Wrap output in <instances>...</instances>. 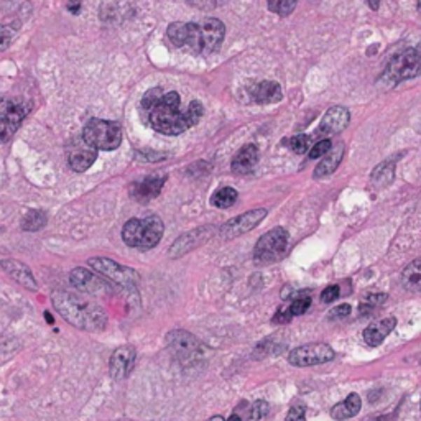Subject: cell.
<instances>
[{
    "mask_svg": "<svg viewBox=\"0 0 421 421\" xmlns=\"http://www.w3.org/2000/svg\"><path fill=\"white\" fill-rule=\"evenodd\" d=\"M181 97L178 92L165 94L160 88L150 89L142 99V107L149 116L151 129L165 135H179L201 120L205 107L200 101H193L186 111L179 109Z\"/></svg>",
    "mask_w": 421,
    "mask_h": 421,
    "instance_id": "1",
    "label": "cell"
},
{
    "mask_svg": "<svg viewBox=\"0 0 421 421\" xmlns=\"http://www.w3.org/2000/svg\"><path fill=\"white\" fill-rule=\"evenodd\" d=\"M55 310L74 328L83 331H102L106 328L107 316L97 303L79 293L68 290H55L51 293Z\"/></svg>",
    "mask_w": 421,
    "mask_h": 421,
    "instance_id": "2",
    "label": "cell"
},
{
    "mask_svg": "<svg viewBox=\"0 0 421 421\" xmlns=\"http://www.w3.org/2000/svg\"><path fill=\"white\" fill-rule=\"evenodd\" d=\"M226 27L217 18H205L198 23H186V43L193 53H214L224 41Z\"/></svg>",
    "mask_w": 421,
    "mask_h": 421,
    "instance_id": "3",
    "label": "cell"
},
{
    "mask_svg": "<svg viewBox=\"0 0 421 421\" xmlns=\"http://www.w3.org/2000/svg\"><path fill=\"white\" fill-rule=\"evenodd\" d=\"M163 221L158 216H146L144 219H130L122 229V240L132 249H153L163 237Z\"/></svg>",
    "mask_w": 421,
    "mask_h": 421,
    "instance_id": "4",
    "label": "cell"
},
{
    "mask_svg": "<svg viewBox=\"0 0 421 421\" xmlns=\"http://www.w3.org/2000/svg\"><path fill=\"white\" fill-rule=\"evenodd\" d=\"M83 139L96 150H116L122 144V129L117 122L91 119L84 125Z\"/></svg>",
    "mask_w": 421,
    "mask_h": 421,
    "instance_id": "5",
    "label": "cell"
},
{
    "mask_svg": "<svg viewBox=\"0 0 421 421\" xmlns=\"http://www.w3.org/2000/svg\"><path fill=\"white\" fill-rule=\"evenodd\" d=\"M167 346L172 356L183 366L200 362L205 356V346L201 344V340L183 329L172 331L167 336Z\"/></svg>",
    "mask_w": 421,
    "mask_h": 421,
    "instance_id": "6",
    "label": "cell"
},
{
    "mask_svg": "<svg viewBox=\"0 0 421 421\" xmlns=\"http://www.w3.org/2000/svg\"><path fill=\"white\" fill-rule=\"evenodd\" d=\"M288 247V233L283 227H275L258 239L254 249L255 263L267 265L275 262Z\"/></svg>",
    "mask_w": 421,
    "mask_h": 421,
    "instance_id": "7",
    "label": "cell"
},
{
    "mask_svg": "<svg viewBox=\"0 0 421 421\" xmlns=\"http://www.w3.org/2000/svg\"><path fill=\"white\" fill-rule=\"evenodd\" d=\"M88 265L92 270H96L99 275L106 277L107 280L117 283L120 287H137L140 282V275L134 268L124 267V265L113 262L111 258L92 257L88 260Z\"/></svg>",
    "mask_w": 421,
    "mask_h": 421,
    "instance_id": "8",
    "label": "cell"
},
{
    "mask_svg": "<svg viewBox=\"0 0 421 421\" xmlns=\"http://www.w3.org/2000/svg\"><path fill=\"white\" fill-rule=\"evenodd\" d=\"M421 74V56L418 51L410 48L400 51L390 60L385 69V76L392 81H405V79H413Z\"/></svg>",
    "mask_w": 421,
    "mask_h": 421,
    "instance_id": "9",
    "label": "cell"
},
{
    "mask_svg": "<svg viewBox=\"0 0 421 421\" xmlns=\"http://www.w3.org/2000/svg\"><path fill=\"white\" fill-rule=\"evenodd\" d=\"M334 349L324 343H311L293 349L288 356V362L295 367H311L328 364L334 359Z\"/></svg>",
    "mask_w": 421,
    "mask_h": 421,
    "instance_id": "10",
    "label": "cell"
},
{
    "mask_svg": "<svg viewBox=\"0 0 421 421\" xmlns=\"http://www.w3.org/2000/svg\"><path fill=\"white\" fill-rule=\"evenodd\" d=\"M265 217H267V209H262V207L244 212V214L227 221L226 224L221 227L219 237L222 240H233L235 237H239V235L247 234L252 229H255Z\"/></svg>",
    "mask_w": 421,
    "mask_h": 421,
    "instance_id": "11",
    "label": "cell"
},
{
    "mask_svg": "<svg viewBox=\"0 0 421 421\" xmlns=\"http://www.w3.org/2000/svg\"><path fill=\"white\" fill-rule=\"evenodd\" d=\"M97 150L92 145H89L83 137L74 139L68 146V163L71 170L83 173L91 168V165L96 162Z\"/></svg>",
    "mask_w": 421,
    "mask_h": 421,
    "instance_id": "12",
    "label": "cell"
},
{
    "mask_svg": "<svg viewBox=\"0 0 421 421\" xmlns=\"http://www.w3.org/2000/svg\"><path fill=\"white\" fill-rule=\"evenodd\" d=\"M349 120H351V113H349L346 107L343 106L331 107L329 111L324 113L323 120H321L315 137H318V139L323 140V139H329V137L333 135H338L349 125Z\"/></svg>",
    "mask_w": 421,
    "mask_h": 421,
    "instance_id": "13",
    "label": "cell"
},
{
    "mask_svg": "<svg viewBox=\"0 0 421 421\" xmlns=\"http://www.w3.org/2000/svg\"><path fill=\"white\" fill-rule=\"evenodd\" d=\"M69 280L79 291L86 293V295H102V293H109L112 290L111 280H101L96 273L81 267L74 268V270L71 272Z\"/></svg>",
    "mask_w": 421,
    "mask_h": 421,
    "instance_id": "14",
    "label": "cell"
},
{
    "mask_svg": "<svg viewBox=\"0 0 421 421\" xmlns=\"http://www.w3.org/2000/svg\"><path fill=\"white\" fill-rule=\"evenodd\" d=\"M211 226H206V227H200V229H195V230H189V233L179 235V237L174 240L172 249H170V257L173 258H178L181 257V255L188 254L189 250L200 247L201 244H205L206 240L211 239Z\"/></svg>",
    "mask_w": 421,
    "mask_h": 421,
    "instance_id": "15",
    "label": "cell"
},
{
    "mask_svg": "<svg viewBox=\"0 0 421 421\" xmlns=\"http://www.w3.org/2000/svg\"><path fill=\"white\" fill-rule=\"evenodd\" d=\"M137 359V351L134 347H119L116 352L111 356V364H109V371L111 375L116 380H122V378L129 377L132 368L135 366Z\"/></svg>",
    "mask_w": 421,
    "mask_h": 421,
    "instance_id": "16",
    "label": "cell"
},
{
    "mask_svg": "<svg viewBox=\"0 0 421 421\" xmlns=\"http://www.w3.org/2000/svg\"><path fill=\"white\" fill-rule=\"evenodd\" d=\"M0 267H2L4 270H6L7 275H11L12 280H15L18 285L25 287L27 290H30V291L38 290L35 277H33L32 270L27 267L25 263L18 262V260H13V258H7V260H2V262H0Z\"/></svg>",
    "mask_w": 421,
    "mask_h": 421,
    "instance_id": "17",
    "label": "cell"
},
{
    "mask_svg": "<svg viewBox=\"0 0 421 421\" xmlns=\"http://www.w3.org/2000/svg\"><path fill=\"white\" fill-rule=\"evenodd\" d=\"M165 181L167 177H146L144 181L135 183L130 188V196L139 202H149L160 195Z\"/></svg>",
    "mask_w": 421,
    "mask_h": 421,
    "instance_id": "18",
    "label": "cell"
},
{
    "mask_svg": "<svg viewBox=\"0 0 421 421\" xmlns=\"http://www.w3.org/2000/svg\"><path fill=\"white\" fill-rule=\"evenodd\" d=\"M396 326V319L395 318H385L382 321H377V323L368 324L366 329H364V340H366L367 346L371 347H377L384 343L387 336H389L392 331L395 329Z\"/></svg>",
    "mask_w": 421,
    "mask_h": 421,
    "instance_id": "19",
    "label": "cell"
},
{
    "mask_svg": "<svg viewBox=\"0 0 421 421\" xmlns=\"http://www.w3.org/2000/svg\"><path fill=\"white\" fill-rule=\"evenodd\" d=\"M258 163V149L252 144L242 146L233 160V172L235 174H249Z\"/></svg>",
    "mask_w": 421,
    "mask_h": 421,
    "instance_id": "20",
    "label": "cell"
},
{
    "mask_svg": "<svg viewBox=\"0 0 421 421\" xmlns=\"http://www.w3.org/2000/svg\"><path fill=\"white\" fill-rule=\"evenodd\" d=\"M252 99L257 104H273L282 101V86L275 81H260L252 88Z\"/></svg>",
    "mask_w": 421,
    "mask_h": 421,
    "instance_id": "21",
    "label": "cell"
},
{
    "mask_svg": "<svg viewBox=\"0 0 421 421\" xmlns=\"http://www.w3.org/2000/svg\"><path fill=\"white\" fill-rule=\"evenodd\" d=\"M344 157V144H336L334 146H331V150L324 155V158L321 160V163L316 167L315 170V178H324L333 174L338 167L343 162Z\"/></svg>",
    "mask_w": 421,
    "mask_h": 421,
    "instance_id": "22",
    "label": "cell"
},
{
    "mask_svg": "<svg viewBox=\"0 0 421 421\" xmlns=\"http://www.w3.org/2000/svg\"><path fill=\"white\" fill-rule=\"evenodd\" d=\"M361 408H362L361 396L357 394H349L346 400L340 401V403L334 405L333 408H331V416L338 421L349 420L352 418V416H356L359 411H361Z\"/></svg>",
    "mask_w": 421,
    "mask_h": 421,
    "instance_id": "23",
    "label": "cell"
},
{
    "mask_svg": "<svg viewBox=\"0 0 421 421\" xmlns=\"http://www.w3.org/2000/svg\"><path fill=\"white\" fill-rule=\"evenodd\" d=\"M27 113L28 109L22 102L13 99H0V120H8L20 125Z\"/></svg>",
    "mask_w": 421,
    "mask_h": 421,
    "instance_id": "24",
    "label": "cell"
},
{
    "mask_svg": "<svg viewBox=\"0 0 421 421\" xmlns=\"http://www.w3.org/2000/svg\"><path fill=\"white\" fill-rule=\"evenodd\" d=\"M401 287L410 293H421V257L405 267L400 277Z\"/></svg>",
    "mask_w": 421,
    "mask_h": 421,
    "instance_id": "25",
    "label": "cell"
},
{
    "mask_svg": "<svg viewBox=\"0 0 421 421\" xmlns=\"http://www.w3.org/2000/svg\"><path fill=\"white\" fill-rule=\"evenodd\" d=\"M395 178V163L394 162H384L380 163L378 167L372 172V183L375 188H385L392 184Z\"/></svg>",
    "mask_w": 421,
    "mask_h": 421,
    "instance_id": "26",
    "label": "cell"
},
{
    "mask_svg": "<svg viewBox=\"0 0 421 421\" xmlns=\"http://www.w3.org/2000/svg\"><path fill=\"white\" fill-rule=\"evenodd\" d=\"M237 191H235L234 188H221L217 189V191L212 195L211 198V205L219 207V209H227V207H230L233 205H235V201H237Z\"/></svg>",
    "mask_w": 421,
    "mask_h": 421,
    "instance_id": "27",
    "label": "cell"
},
{
    "mask_svg": "<svg viewBox=\"0 0 421 421\" xmlns=\"http://www.w3.org/2000/svg\"><path fill=\"white\" fill-rule=\"evenodd\" d=\"M46 226V214L43 211H32L23 217L22 229L27 233H36Z\"/></svg>",
    "mask_w": 421,
    "mask_h": 421,
    "instance_id": "28",
    "label": "cell"
},
{
    "mask_svg": "<svg viewBox=\"0 0 421 421\" xmlns=\"http://www.w3.org/2000/svg\"><path fill=\"white\" fill-rule=\"evenodd\" d=\"M167 35L174 46L184 48V43H186V23H172V25L168 27Z\"/></svg>",
    "mask_w": 421,
    "mask_h": 421,
    "instance_id": "29",
    "label": "cell"
},
{
    "mask_svg": "<svg viewBox=\"0 0 421 421\" xmlns=\"http://www.w3.org/2000/svg\"><path fill=\"white\" fill-rule=\"evenodd\" d=\"M296 7V0H268V8L273 13H278V15L287 17L295 11Z\"/></svg>",
    "mask_w": 421,
    "mask_h": 421,
    "instance_id": "30",
    "label": "cell"
},
{
    "mask_svg": "<svg viewBox=\"0 0 421 421\" xmlns=\"http://www.w3.org/2000/svg\"><path fill=\"white\" fill-rule=\"evenodd\" d=\"M311 146V139L308 135H296L290 140V149L298 155L306 153Z\"/></svg>",
    "mask_w": 421,
    "mask_h": 421,
    "instance_id": "31",
    "label": "cell"
},
{
    "mask_svg": "<svg viewBox=\"0 0 421 421\" xmlns=\"http://www.w3.org/2000/svg\"><path fill=\"white\" fill-rule=\"evenodd\" d=\"M310 306H311V298L306 295H301L293 300V303L290 305V310L293 316H300L303 313H306V311L310 310Z\"/></svg>",
    "mask_w": 421,
    "mask_h": 421,
    "instance_id": "32",
    "label": "cell"
},
{
    "mask_svg": "<svg viewBox=\"0 0 421 421\" xmlns=\"http://www.w3.org/2000/svg\"><path fill=\"white\" fill-rule=\"evenodd\" d=\"M331 146H333V144H331L329 139H323V140L316 142V144L311 146V150H310V158L316 160V158L324 157V155L331 150Z\"/></svg>",
    "mask_w": 421,
    "mask_h": 421,
    "instance_id": "33",
    "label": "cell"
},
{
    "mask_svg": "<svg viewBox=\"0 0 421 421\" xmlns=\"http://www.w3.org/2000/svg\"><path fill=\"white\" fill-rule=\"evenodd\" d=\"M18 127L20 125L13 124V122L0 120V144H7V142L13 137V134H15Z\"/></svg>",
    "mask_w": 421,
    "mask_h": 421,
    "instance_id": "34",
    "label": "cell"
},
{
    "mask_svg": "<svg viewBox=\"0 0 421 421\" xmlns=\"http://www.w3.org/2000/svg\"><path fill=\"white\" fill-rule=\"evenodd\" d=\"M268 410H270V406H268L267 401H265V400H257L252 406H250L249 415H250V418H252V420H260V418H263V416L268 413Z\"/></svg>",
    "mask_w": 421,
    "mask_h": 421,
    "instance_id": "35",
    "label": "cell"
},
{
    "mask_svg": "<svg viewBox=\"0 0 421 421\" xmlns=\"http://www.w3.org/2000/svg\"><path fill=\"white\" fill-rule=\"evenodd\" d=\"M387 301V295L385 293H368L362 298V305L371 306V308H377V306H382Z\"/></svg>",
    "mask_w": 421,
    "mask_h": 421,
    "instance_id": "36",
    "label": "cell"
},
{
    "mask_svg": "<svg viewBox=\"0 0 421 421\" xmlns=\"http://www.w3.org/2000/svg\"><path fill=\"white\" fill-rule=\"evenodd\" d=\"M351 311H352L351 305L344 303V305H339V306H336V308L331 310L328 318L331 321H339V319H343V318H347V316L351 315Z\"/></svg>",
    "mask_w": 421,
    "mask_h": 421,
    "instance_id": "37",
    "label": "cell"
},
{
    "mask_svg": "<svg viewBox=\"0 0 421 421\" xmlns=\"http://www.w3.org/2000/svg\"><path fill=\"white\" fill-rule=\"evenodd\" d=\"M285 421H306V408L303 405H293Z\"/></svg>",
    "mask_w": 421,
    "mask_h": 421,
    "instance_id": "38",
    "label": "cell"
},
{
    "mask_svg": "<svg viewBox=\"0 0 421 421\" xmlns=\"http://www.w3.org/2000/svg\"><path fill=\"white\" fill-rule=\"evenodd\" d=\"M293 318V313L290 310V306H285V308H280L277 311V315L273 316V323H278V324H287L290 323Z\"/></svg>",
    "mask_w": 421,
    "mask_h": 421,
    "instance_id": "39",
    "label": "cell"
},
{
    "mask_svg": "<svg viewBox=\"0 0 421 421\" xmlns=\"http://www.w3.org/2000/svg\"><path fill=\"white\" fill-rule=\"evenodd\" d=\"M338 296H339V287L338 285H331L328 288H324V291L321 293V301H323V303H333Z\"/></svg>",
    "mask_w": 421,
    "mask_h": 421,
    "instance_id": "40",
    "label": "cell"
},
{
    "mask_svg": "<svg viewBox=\"0 0 421 421\" xmlns=\"http://www.w3.org/2000/svg\"><path fill=\"white\" fill-rule=\"evenodd\" d=\"M11 41H12V32L8 30L6 25L0 23V51L6 50L7 46L11 45Z\"/></svg>",
    "mask_w": 421,
    "mask_h": 421,
    "instance_id": "41",
    "label": "cell"
},
{
    "mask_svg": "<svg viewBox=\"0 0 421 421\" xmlns=\"http://www.w3.org/2000/svg\"><path fill=\"white\" fill-rule=\"evenodd\" d=\"M68 11L74 15H78L79 11H81V0H69L68 2Z\"/></svg>",
    "mask_w": 421,
    "mask_h": 421,
    "instance_id": "42",
    "label": "cell"
},
{
    "mask_svg": "<svg viewBox=\"0 0 421 421\" xmlns=\"http://www.w3.org/2000/svg\"><path fill=\"white\" fill-rule=\"evenodd\" d=\"M367 6L372 8V11H378L380 7V0H367Z\"/></svg>",
    "mask_w": 421,
    "mask_h": 421,
    "instance_id": "43",
    "label": "cell"
},
{
    "mask_svg": "<svg viewBox=\"0 0 421 421\" xmlns=\"http://www.w3.org/2000/svg\"><path fill=\"white\" fill-rule=\"evenodd\" d=\"M227 421H242V418H240V415L234 413V415H230V418L227 420Z\"/></svg>",
    "mask_w": 421,
    "mask_h": 421,
    "instance_id": "44",
    "label": "cell"
},
{
    "mask_svg": "<svg viewBox=\"0 0 421 421\" xmlns=\"http://www.w3.org/2000/svg\"><path fill=\"white\" fill-rule=\"evenodd\" d=\"M207 421H224V418H222V416H219V415H216V416H212V418H209Z\"/></svg>",
    "mask_w": 421,
    "mask_h": 421,
    "instance_id": "45",
    "label": "cell"
},
{
    "mask_svg": "<svg viewBox=\"0 0 421 421\" xmlns=\"http://www.w3.org/2000/svg\"><path fill=\"white\" fill-rule=\"evenodd\" d=\"M45 318L50 321V324H53V318H51V315H50V313H45Z\"/></svg>",
    "mask_w": 421,
    "mask_h": 421,
    "instance_id": "46",
    "label": "cell"
},
{
    "mask_svg": "<svg viewBox=\"0 0 421 421\" xmlns=\"http://www.w3.org/2000/svg\"><path fill=\"white\" fill-rule=\"evenodd\" d=\"M416 51H418V55L421 56V43H418V46H416Z\"/></svg>",
    "mask_w": 421,
    "mask_h": 421,
    "instance_id": "47",
    "label": "cell"
},
{
    "mask_svg": "<svg viewBox=\"0 0 421 421\" xmlns=\"http://www.w3.org/2000/svg\"><path fill=\"white\" fill-rule=\"evenodd\" d=\"M418 11L421 12V0H418Z\"/></svg>",
    "mask_w": 421,
    "mask_h": 421,
    "instance_id": "48",
    "label": "cell"
}]
</instances>
